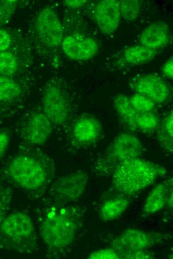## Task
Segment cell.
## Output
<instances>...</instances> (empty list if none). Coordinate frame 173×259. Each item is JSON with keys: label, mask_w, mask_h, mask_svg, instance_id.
Here are the masks:
<instances>
[{"label": "cell", "mask_w": 173, "mask_h": 259, "mask_svg": "<svg viewBox=\"0 0 173 259\" xmlns=\"http://www.w3.org/2000/svg\"><path fill=\"white\" fill-rule=\"evenodd\" d=\"M11 40L9 33L0 29V52L6 51L10 46Z\"/></svg>", "instance_id": "cell-29"}, {"label": "cell", "mask_w": 173, "mask_h": 259, "mask_svg": "<svg viewBox=\"0 0 173 259\" xmlns=\"http://www.w3.org/2000/svg\"><path fill=\"white\" fill-rule=\"evenodd\" d=\"M88 179L87 173L82 170L58 177L48 190L49 200L61 204L76 202L84 193Z\"/></svg>", "instance_id": "cell-7"}, {"label": "cell", "mask_w": 173, "mask_h": 259, "mask_svg": "<svg viewBox=\"0 0 173 259\" xmlns=\"http://www.w3.org/2000/svg\"><path fill=\"white\" fill-rule=\"evenodd\" d=\"M172 178L165 179L156 185L147 196L143 208L147 214H154L162 209L173 194Z\"/></svg>", "instance_id": "cell-16"}, {"label": "cell", "mask_w": 173, "mask_h": 259, "mask_svg": "<svg viewBox=\"0 0 173 259\" xmlns=\"http://www.w3.org/2000/svg\"><path fill=\"white\" fill-rule=\"evenodd\" d=\"M170 37L168 25L163 21H157L147 26L141 32V45L156 50L167 44Z\"/></svg>", "instance_id": "cell-15"}, {"label": "cell", "mask_w": 173, "mask_h": 259, "mask_svg": "<svg viewBox=\"0 0 173 259\" xmlns=\"http://www.w3.org/2000/svg\"><path fill=\"white\" fill-rule=\"evenodd\" d=\"M35 26L40 40L47 46H59L63 40V31L60 21L56 12L50 7L41 10L37 14Z\"/></svg>", "instance_id": "cell-12"}, {"label": "cell", "mask_w": 173, "mask_h": 259, "mask_svg": "<svg viewBox=\"0 0 173 259\" xmlns=\"http://www.w3.org/2000/svg\"><path fill=\"white\" fill-rule=\"evenodd\" d=\"M113 105L123 125L130 131H138L136 121L140 112L133 107L129 97L119 94L114 98Z\"/></svg>", "instance_id": "cell-17"}, {"label": "cell", "mask_w": 173, "mask_h": 259, "mask_svg": "<svg viewBox=\"0 0 173 259\" xmlns=\"http://www.w3.org/2000/svg\"><path fill=\"white\" fill-rule=\"evenodd\" d=\"M93 16L98 28L103 34L112 33L117 29L121 17L118 1H100L95 7Z\"/></svg>", "instance_id": "cell-14"}, {"label": "cell", "mask_w": 173, "mask_h": 259, "mask_svg": "<svg viewBox=\"0 0 173 259\" xmlns=\"http://www.w3.org/2000/svg\"><path fill=\"white\" fill-rule=\"evenodd\" d=\"M129 97L133 107L139 112H151L155 109L156 104L142 95L134 93Z\"/></svg>", "instance_id": "cell-25"}, {"label": "cell", "mask_w": 173, "mask_h": 259, "mask_svg": "<svg viewBox=\"0 0 173 259\" xmlns=\"http://www.w3.org/2000/svg\"><path fill=\"white\" fill-rule=\"evenodd\" d=\"M53 125L43 112H33L20 122V137L24 144L37 147L42 145L50 137Z\"/></svg>", "instance_id": "cell-8"}, {"label": "cell", "mask_w": 173, "mask_h": 259, "mask_svg": "<svg viewBox=\"0 0 173 259\" xmlns=\"http://www.w3.org/2000/svg\"><path fill=\"white\" fill-rule=\"evenodd\" d=\"M130 86L135 93L148 98L155 104H163L167 101L171 93L167 82L156 74L135 77L130 81Z\"/></svg>", "instance_id": "cell-11"}, {"label": "cell", "mask_w": 173, "mask_h": 259, "mask_svg": "<svg viewBox=\"0 0 173 259\" xmlns=\"http://www.w3.org/2000/svg\"><path fill=\"white\" fill-rule=\"evenodd\" d=\"M90 259H117L119 257L116 252L110 248L95 251L88 256Z\"/></svg>", "instance_id": "cell-27"}, {"label": "cell", "mask_w": 173, "mask_h": 259, "mask_svg": "<svg viewBox=\"0 0 173 259\" xmlns=\"http://www.w3.org/2000/svg\"><path fill=\"white\" fill-rule=\"evenodd\" d=\"M100 122L90 115H84L74 122L70 131V141L76 147L91 145L97 142L102 135Z\"/></svg>", "instance_id": "cell-10"}, {"label": "cell", "mask_w": 173, "mask_h": 259, "mask_svg": "<svg viewBox=\"0 0 173 259\" xmlns=\"http://www.w3.org/2000/svg\"><path fill=\"white\" fill-rule=\"evenodd\" d=\"M167 172L164 166L137 157L117 167L112 174V184L121 193L131 195L152 184Z\"/></svg>", "instance_id": "cell-3"}, {"label": "cell", "mask_w": 173, "mask_h": 259, "mask_svg": "<svg viewBox=\"0 0 173 259\" xmlns=\"http://www.w3.org/2000/svg\"><path fill=\"white\" fill-rule=\"evenodd\" d=\"M164 75L169 79H172L173 77V60L172 56L164 64L162 68Z\"/></svg>", "instance_id": "cell-30"}, {"label": "cell", "mask_w": 173, "mask_h": 259, "mask_svg": "<svg viewBox=\"0 0 173 259\" xmlns=\"http://www.w3.org/2000/svg\"><path fill=\"white\" fill-rule=\"evenodd\" d=\"M153 256L148 251H142L136 252L132 255H131L129 258L130 259H152Z\"/></svg>", "instance_id": "cell-32"}, {"label": "cell", "mask_w": 173, "mask_h": 259, "mask_svg": "<svg viewBox=\"0 0 173 259\" xmlns=\"http://www.w3.org/2000/svg\"><path fill=\"white\" fill-rule=\"evenodd\" d=\"M46 201L37 213L39 233L47 257L57 259L75 241L83 225V214L79 207Z\"/></svg>", "instance_id": "cell-2"}, {"label": "cell", "mask_w": 173, "mask_h": 259, "mask_svg": "<svg viewBox=\"0 0 173 259\" xmlns=\"http://www.w3.org/2000/svg\"><path fill=\"white\" fill-rule=\"evenodd\" d=\"M16 57L8 51L0 52V75L11 77L18 69Z\"/></svg>", "instance_id": "cell-23"}, {"label": "cell", "mask_w": 173, "mask_h": 259, "mask_svg": "<svg viewBox=\"0 0 173 259\" xmlns=\"http://www.w3.org/2000/svg\"><path fill=\"white\" fill-rule=\"evenodd\" d=\"M164 235L159 233L129 229L118 236L111 243L119 259H128L132 254L146 251L163 241Z\"/></svg>", "instance_id": "cell-6"}, {"label": "cell", "mask_w": 173, "mask_h": 259, "mask_svg": "<svg viewBox=\"0 0 173 259\" xmlns=\"http://www.w3.org/2000/svg\"><path fill=\"white\" fill-rule=\"evenodd\" d=\"M11 140L10 131L5 128H0V160L5 154Z\"/></svg>", "instance_id": "cell-28"}, {"label": "cell", "mask_w": 173, "mask_h": 259, "mask_svg": "<svg viewBox=\"0 0 173 259\" xmlns=\"http://www.w3.org/2000/svg\"><path fill=\"white\" fill-rule=\"evenodd\" d=\"M21 88L10 77L0 75V102H9L21 95Z\"/></svg>", "instance_id": "cell-21"}, {"label": "cell", "mask_w": 173, "mask_h": 259, "mask_svg": "<svg viewBox=\"0 0 173 259\" xmlns=\"http://www.w3.org/2000/svg\"><path fill=\"white\" fill-rule=\"evenodd\" d=\"M13 191L6 185L0 184V225L9 210Z\"/></svg>", "instance_id": "cell-26"}, {"label": "cell", "mask_w": 173, "mask_h": 259, "mask_svg": "<svg viewBox=\"0 0 173 259\" xmlns=\"http://www.w3.org/2000/svg\"><path fill=\"white\" fill-rule=\"evenodd\" d=\"M156 50L142 45L131 46L124 53L126 61L132 64H140L151 60L155 56Z\"/></svg>", "instance_id": "cell-20"}, {"label": "cell", "mask_w": 173, "mask_h": 259, "mask_svg": "<svg viewBox=\"0 0 173 259\" xmlns=\"http://www.w3.org/2000/svg\"><path fill=\"white\" fill-rule=\"evenodd\" d=\"M140 139L131 132H123L116 136L103 153L94 164V170L99 174H112L121 163L140 157L144 152Z\"/></svg>", "instance_id": "cell-5"}, {"label": "cell", "mask_w": 173, "mask_h": 259, "mask_svg": "<svg viewBox=\"0 0 173 259\" xmlns=\"http://www.w3.org/2000/svg\"><path fill=\"white\" fill-rule=\"evenodd\" d=\"M157 138L160 146L172 153L173 149V113L170 111L157 129Z\"/></svg>", "instance_id": "cell-19"}, {"label": "cell", "mask_w": 173, "mask_h": 259, "mask_svg": "<svg viewBox=\"0 0 173 259\" xmlns=\"http://www.w3.org/2000/svg\"><path fill=\"white\" fill-rule=\"evenodd\" d=\"M56 168L55 161L45 152L23 143L0 168V180L37 200L48 191Z\"/></svg>", "instance_id": "cell-1"}, {"label": "cell", "mask_w": 173, "mask_h": 259, "mask_svg": "<svg viewBox=\"0 0 173 259\" xmlns=\"http://www.w3.org/2000/svg\"><path fill=\"white\" fill-rule=\"evenodd\" d=\"M121 16L125 20L133 21L139 15L141 10L140 2L137 0H121L118 1Z\"/></svg>", "instance_id": "cell-24"}, {"label": "cell", "mask_w": 173, "mask_h": 259, "mask_svg": "<svg viewBox=\"0 0 173 259\" xmlns=\"http://www.w3.org/2000/svg\"><path fill=\"white\" fill-rule=\"evenodd\" d=\"M160 124L158 116L151 112H140L136 121L138 131L150 133L157 130Z\"/></svg>", "instance_id": "cell-22"}, {"label": "cell", "mask_w": 173, "mask_h": 259, "mask_svg": "<svg viewBox=\"0 0 173 259\" xmlns=\"http://www.w3.org/2000/svg\"><path fill=\"white\" fill-rule=\"evenodd\" d=\"M129 201L125 197H118L105 202L99 211L102 221L108 222L119 217L129 205Z\"/></svg>", "instance_id": "cell-18"}, {"label": "cell", "mask_w": 173, "mask_h": 259, "mask_svg": "<svg viewBox=\"0 0 173 259\" xmlns=\"http://www.w3.org/2000/svg\"><path fill=\"white\" fill-rule=\"evenodd\" d=\"M43 113L53 124L64 125L70 115V103L66 94L56 83L46 86L42 95Z\"/></svg>", "instance_id": "cell-9"}, {"label": "cell", "mask_w": 173, "mask_h": 259, "mask_svg": "<svg viewBox=\"0 0 173 259\" xmlns=\"http://www.w3.org/2000/svg\"><path fill=\"white\" fill-rule=\"evenodd\" d=\"M62 47L68 57L76 61L91 58L98 49V44L94 39L79 33L66 37L62 40Z\"/></svg>", "instance_id": "cell-13"}, {"label": "cell", "mask_w": 173, "mask_h": 259, "mask_svg": "<svg viewBox=\"0 0 173 259\" xmlns=\"http://www.w3.org/2000/svg\"><path fill=\"white\" fill-rule=\"evenodd\" d=\"M0 248L24 255L37 251V233L27 214L16 211L5 217L0 225Z\"/></svg>", "instance_id": "cell-4"}, {"label": "cell", "mask_w": 173, "mask_h": 259, "mask_svg": "<svg viewBox=\"0 0 173 259\" xmlns=\"http://www.w3.org/2000/svg\"><path fill=\"white\" fill-rule=\"evenodd\" d=\"M64 4L70 8H79L84 6L87 0H67L63 1Z\"/></svg>", "instance_id": "cell-31"}]
</instances>
